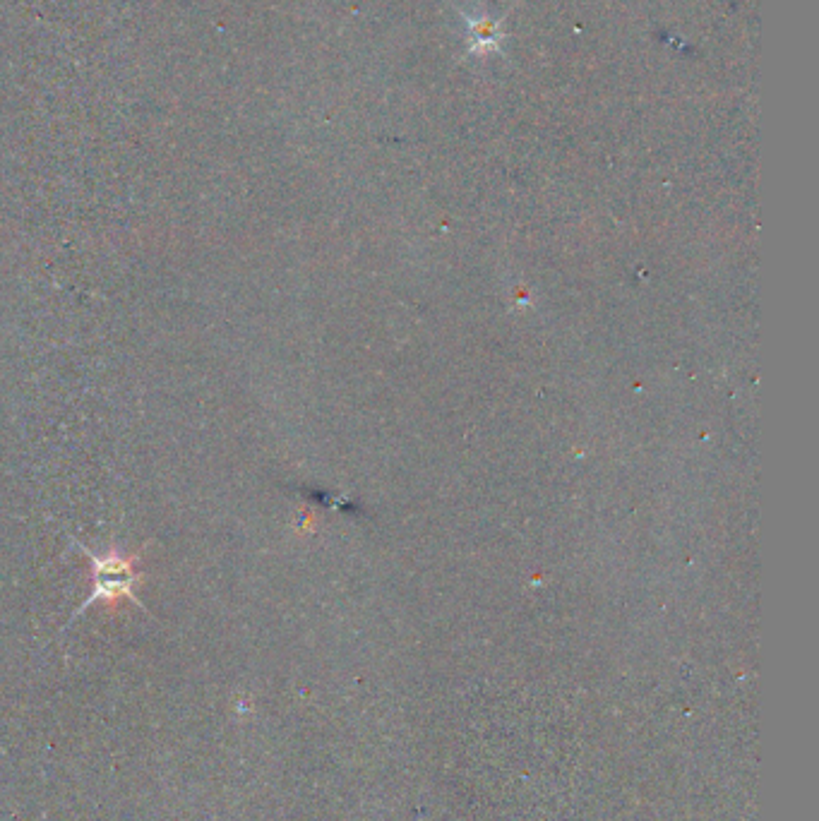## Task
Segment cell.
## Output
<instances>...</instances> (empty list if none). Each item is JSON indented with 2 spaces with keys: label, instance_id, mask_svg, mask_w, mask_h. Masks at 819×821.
<instances>
[{
  "label": "cell",
  "instance_id": "cell-1",
  "mask_svg": "<svg viewBox=\"0 0 819 821\" xmlns=\"http://www.w3.org/2000/svg\"><path fill=\"white\" fill-rule=\"evenodd\" d=\"M77 548L82 550V553L89 555V560H92V596L87 598L85 603L80 605V608L75 610V615L70 617L68 625H73L77 620V615L85 613L87 608H92L94 603L101 601V603H116L121 601V598H128V601H133L135 605H140V598H137V584H140L142 574L135 572V557H123L118 550H109L106 555H97L92 553V550L87 548V545H80L77 543Z\"/></svg>",
  "mask_w": 819,
  "mask_h": 821
}]
</instances>
